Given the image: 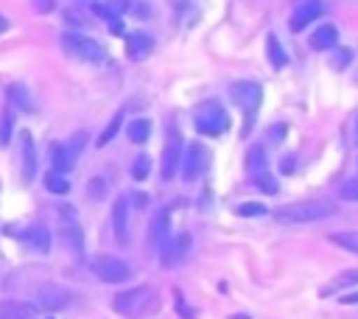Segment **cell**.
Returning a JSON list of instances; mask_svg holds the SVG:
<instances>
[{
    "label": "cell",
    "mask_w": 358,
    "mask_h": 319,
    "mask_svg": "<svg viewBox=\"0 0 358 319\" xmlns=\"http://www.w3.org/2000/svg\"><path fill=\"white\" fill-rule=\"evenodd\" d=\"M112 308L123 316H131V319H143L145 313L157 311L159 308V299L154 294L151 285H137V288H129V291H120L112 302Z\"/></svg>",
    "instance_id": "1"
},
{
    "label": "cell",
    "mask_w": 358,
    "mask_h": 319,
    "mask_svg": "<svg viewBox=\"0 0 358 319\" xmlns=\"http://www.w3.org/2000/svg\"><path fill=\"white\" fill-rule=\"evenodd\" d=\"M333 213H336V204H330V201H296V204L280 207L274 213V221L285 224V227H294V224H310V221L327 218Z\"/></svg>",
    "instance_id": "2"
},
{
    "label": "cell",
    "mask_w": 358,
    "mask_h": 319,
    "mask_svg": "<svg viewBox=\"0 0 358 319\" xmlns=\"http://www.w3.org/2000/svg\"><path fill=\"white\" fill-rule=\"evenodd\" d=\"M193 126H196V132L204 134V137H218V134H224V132L229 129V115H227V109L221 106V101L210 98V101H201V104L196 106Z\"/></svg>",
    "instance_id": "3"
},
{
    "label": "cell",
    "mask_w": 358,
    "mask_h": 319,
    "mask_svg": "<svg viewBox=\"0 0 358 319\" xmlns=\"http://www.w3.org/2000/svg\"><path fill=\"white\" fill-rule=\"evenodd\" d=\"M62 48L73 56V59H78V62H87V64H101L103 59H106V50L101 48V42H95L92 36H87V34H64L62 36Z\"/></svg>",
    "instance_id": "4"
},
{
    "label": "cell",
    "mask_w": 358,
    "mask_h": 319,
    "mask_svg": "<svg viewBox=\"0 0 358 319\" xmlns=\"http://www.w3.org/2000/svg\"><path fill=\"white\" fill-rule=\"evenodd\" d=\"M90 271L101 280V283H126L131 277V269L129 263H123L120 257H112V255H95L90 260Z\"/></svg>",
    "instance_id": "5"
},
{
    "label": "cell",
    "mask_w": 358,
    "mask_h": 319,
    "mask_svg": "<svg viewBox=\"0 0 358 319\" xmlns=\"http://www.w3.org/2000/svg\"><path fill=\"white\" fill-rule=\"evenodd\" d=\"M229 98H232L243 112H249V123H252V112L257 109L263 92H260V84H257V81H235V84L229 87Z\"/></svg>",
    "instance_id": "6"
},
{
    "label": "cell",
    "mask_w": 358,
    "mask_h": 319,
    "mask_svg": "<svg viewBox=\"0 0 358 319\" xmlns=\"http://www.w3.org/2000/svg\"><path fill=\"white\" fill-rule=\"evenodd\" d=\"M182 179L185 182H196L201 176V171L207 168V151L199 146V143H190L185 148V157H182Z\"/></svg>",
    "instance_id": "7"
},
{
    "label": "cell",
    "mask_w": 358,
    "mask_h": 319,
    "mask_svg": "<svg viewBox=\"0 0 358 319\" xmlns=\"http://www.w3.org/2000/svg\"><path fill=\"white\" fill-rule=\"evenodd\" d=\"M322 14V0H296L294 3V11H291V20H288V28L294 34H299L305 25H310L316 17Z\"/></svg>",
    "instance_id": "8"
},
{
    "label": "cell",
    "mask_w": 358,
    "mask_h": 319,
    "mask_svg": "<svg viewBox=\"0 0 358 319\" xmlns=\"http://www.w3.org/2000/svg\"><path fill=\"white\" fill-rule=\"evenodd\" d=\"M36 305L42 311H62L70 305V291L62 285H42L36 291Z\"/></svg>",
    "instance_id": "9"
},
{
    "label": "cell",
    "mask_w": 358,
    "mask_h": 319,
    "mask_svg": "<svg viewBox=\"0 0 358 319\" xmlns=\"http://www.w3.org/2000/svg\"><path fill=\"white\" fill-rule=\"evenodd\" d=\"M112 229L117 243L129 241V196H117L112 204Z\"/></svg>",
    "instance_id": "10"
},
{
    "label": "cell",
    "mask_w": 358,
    "mask_h": 319,
    "mask_svg": "<svg viewBox=\"0 0 358 319\" xmlns=\"http://www.w3.org/2000/svg\"><path fill=\"white\" fill-rule=\"evenodd\" d=\"M151 48H154V39H151L145 31H134V34L126 36V53H129V59H134V62H143V59L151 53Z\"/></svg>",
    "instance_id": "11"
},
{
    "label": "cell",
    "mask_w": 358,
    "mask_h": 319,
    "mask_svg": "<svg viewBox=\"0 0 358 319\" xmlns=\"http://www.w3.org/2000/svg\"><path fill=\"white\" fill-rule=\"evenodd\" d=\"M310 48L313 50H327V48H336V42H338V28L333 25V22H324V25H319V28H313V34H310Z\"/></svg>",
    "instance_id": "12"
},
{
    "label": "cell",
    "mask_w": 358,
    "mask_h": 319,
    "mask_svg": "<svg viewBox=\"0 0 358 319\" xmlns=\"http://www.w3.org/2000/svg\"><path fill=\"white\" fill-rule=\"evenodd\" d=\"M22 241L28 243V249H34V252H39V255H48V252H50V232H48V227H42V224L28 227V229L22 232Z\"/></svg>",
    "instance_id": "13"
},
{
    "label": "cell",
    "mask_w": 358,
    "mask_h": 319,
    "mask_svg": "<svg viewBox=\"0 0 358 319\" xmlns=\"http://www.w3.org/2000/svg\"><path fill=\"white\" fill-rule=\"evenodd\" d=\"M187 249H190V235L187 232H182L179 238H173L171 243H162V263L165 266H171V263H176V260H182L185 255H187Z\"/></svg>",
    "instance_id": "14"
},
{
    "label": "cell",
    "mask_w": 358,
    "mask_h": 319,
    "mask_svg": "<svg viewBox=\"0 0 358 319\" xmlns=\"http://www.w3.org/2000/svg\"><path fill=\"white\" fill-rule=\"evenodd\" d=\"M179 162H182V151H179V140H171L162 151V179H173L176 171H179Z\"/></svg>",
    "instance_id": "15"
},
{
    "label": "cell",
    "mask_w": 358,
    "mask_h": 319,
    "mask_svg": "<svg viewBox=\"0 0 358 319\" xmlns=\"http://www.w3.org/2000/svg\"><path fill=\"white\" fill-rule=\"evenodd\" d=\"M34 305L22 299H0V319H31Z\"/></svg>",
    "instance_id": "16"
},
{
    "label": "cell",
    "mask_w": 358,
    "mask_h": 319,
    "mask_svg": "<svg viewBox=\"0 0 358 319\" xmlns=\"http://www.w3.org/2000/svg\"><path fill=\"white\" fill-rule=\"evenodd\" d=\"M20 137H22V179L28 182L36 173V151H34V137L28 132H22Z\"/></svg>",
    "instance_id": "17"
},
{
    "label": "cell",
    "mask_w": 358,
    "mask_h": 319,
    "mask_svg": "<svg viewBox=\"0 0 358 319\" xmlns=\"http://www.w3.org/2000/svg\"><path fill=\"white\" fill-rule=\"evenodd\" d=\"M165 235H168V210H162V213H157L151 218V229H148L151 246H162L165 243Z\"/></svg>",
    "instance_id": "18"
},
{
    "label": "cell",
    "mask_w": 358,
    "mask_h": 319,
    "mask_svg": "<svg viewBox=\"0 0 358 319\" xmlns=\"http://www.w3.org/2000/svg\"><path fill=\"white\" fill-rule=\"evenodd\" d=\"M350 285H358V269H350V271L333 277V280L322 288V297H330L333 291H341V288H350Z\"/></svg>",
    "instance_id": "19"
},
{
    "label": "cell",
    "mask_w": 358,
    "mask_h": 319,
    "mask_svg": "<svg viewBox=\"0 0 358 319\" xmlns=\"http://www.w3.org/2000/svg\"><path fill=\"white\" fill-rule=\"evenodd\" d=\"M266 53H268V59H271V64H274L277 70H282V67L288 64V56H285L280 39H277L274 34H268V39H266Z\"/></svg>",
    "instance_id": "20"
},
{
    "label": "cell",
    "mask_w": 358,
    "mask_h": 319,
    "mask_svg": "<svg viewBox=\"0 0 358 319\" xmlns=\"http://www.w3.org/2000/svg\"><path fill=\"white\" fill-rule=\"evenodd\" d=\"M50 154H53V168L59 171V173H64V171H70L73 168V157H70V151H67V146L64 143H53L50 146Z\"/></svg>",
    "instance_id": "21"
},
{
    "label": "cell",
    "mask_w": 358,
    "mask_h": 319,
    "mask_svg": "<svg viewBox=\"0 0 358 319\" xmlns=\"http://www.w3.org/2000/svg\"><path fill=\"white\" fill-rule=\"evenodd\" d=\"M246 168H249V173H252V176H255V173L268 171V162H266V151H263V146L249 148V154H246Z\"/></svg>",
    "instance_id": "22"
},
{
    "label": "cell",
    "mask_w": 358,
    "mask_h": 319,
    "mask_svg": "<svg viewBox=\"0 0 358 319\" xmlns=\"http://www.w3.org/2000/svg\"><path fill=\"white\" fill-rule=\"evenodd\" d=\"M8 101L17 106V109H34V101H31V95H28V90L22 87V84H11L8 87Z\"/></svg>",
    "instance_id": "23"
},
{
    "label": "cell",
    "mask_w": 358,
    "mask_h": 319,
    "mask_svg": "<svg viewBox=\"0 0 358 319\" xmlns=\"http://www.w3.org/2000/svg\"><path fill=\"white\" fill-rule=\"evenodd\" d=\"M129 140L131 143H145L148 140V134H151V120H145V118H137V120H131L129 123Z\"/></svg>",
    "instance_id": "24"
},
{
    "label": "cell",
    "mask_w": 358,
    "mask_h": 319,
    "mask_svg": "<svg viewBox=\"0 0 358 319\" xmlns=\"http://www.w3.org/2000/svg\"><path fill=\"white\" fill-rule=\"evenodd\" d=\"M45 187H48L50 193H67V190H70V182H67L59 171H50V173L45 176Z\"/></svg>",
    "instance_id": "25"
},
{
    "label": "cell",
    "mask_w": 358,
    "mask_h": 319,
    "mask_svg": "<svg viewBox=\"0 0 358 319\" xmlns=\"http://www.w3.org/2000/svg\"><path fill=\"white\" fill-rule=\"evenodd\" d=\"M330 241L344 246L347 252H358V232H338V235H330Z\"/></svg>",
    "instance_id": "26"
},
{
    "label": "cell",
    "mask_w": 358,
    "mask_h": 319,
    "mask_svg": "<svg viewBox=\"0 0 358 319\" xmlns=\"http://www.w3.org/2000/svg\"><path fill=\"white\" fill-rule=\"evenodd\" d=\"M120 123H123V112H117V115L112 118V123H109V126H106V129L101 132V137H98L95 143H98V146H106V143H109V140H112V137L117 134V129H120Z\"/></svg>",
    "instance_id": "27"
},
{
    "label": "cell",
    "mask_w": 358,
    "mask_h": 319,
    "mask_svg": "<svg viewBox=\"0 0 358 319\" xmlns=\"http://www.w3.org/2000/svg\"><path fill=\"white\" fill-rule=\"evenodd\" d=\"M148 168H151V160H148L145 154H140V157L134 160V165H131V176H134L137 182H143V179L148 176Z\"/></svg>",
    "instance_id": "28"
},
{
    "label": "cell",
    "mask_w": 358,
    "mask_h": 319,
    "mask_svg": "<svg viewBox=\"0 0 358 319\" xmlns=\"http://www.w3.org/2000/svg\"><path fill=\"white\" fill-rule=\"evenodd\" d=\"M252 179H255V185H257L260 190H266V193H277V182H274V176H271L268 171H263V173H255Z\"/></svg>",
    "instance_id": "29"
},
{
    "label": "cell",
    "mask_w": 358,
    "mask_h": 319,
    "mask_svg": "<svg viewBox=\"0 0 358 319\" xmlns=\"http://www.w3.org/2000/svg\"><path fill=\"white\" fill-rule=\"evenodd\" d=\"M11 129H14V115L11 112H3V118H0V146H8Z\"/></svg>",
    "instance_id": "30"
},
{
    "label": "cell",
    "mask_w": 358,
    "mask_h": 319,
    "mask_svg": "<svg viewBox=\"0 0 358 319\" xmlns=\"http://www.w3.org/2000/svg\"><path fill=\"white\" fill-rule=\"evenodd\" d=\"M84 143H87V134H84V132H76V134H73V140L67 143V151H70V157H73V160L81 154Z\"/></svg>",
    "instance_id": "31"
},
{
    "label": "cell",
    "mask_w": 358,
    "mask_h": 319,
    "mask_svg": "<svg viewBox=\"0 0 358 319\" xmlns=\"http://www.w3.org/2000/svg\"><path fill=\"white\" fill-rule=\"evenodd\" d=\"M235 213H238V215H263V213H266V207H263V204H257V201H246V204H238V207H235Z\"/></svg>",
    "instance_id": "32"
},
{
    "label": "cell",
    "mask_w": 358,
    "mask_h": 319,
    "mask_svg": "<svg viewBox=\"0 0 358 319\" xmlns=\"http://www.w3.org/2000/svg\"><path fill=\"white\" fill-rule=\"evenodd\" d=\"M341 199H347V201H358V176L341 185Z\"/></svg>",
    "instance_id": "33"
},
{
    "label": "cell",
    "mask_w": 358,
    "mask_h": 319,
    "mask_svg": "<svg viewBox=\"0 0 358 319\" xmlns=\"http://www.w3.org/2000/svg\"><path fill=\"white\" fill-rule=\"evenodd\" d=\"M87 193H90L92 199H101V196L106 193V182H103L101 176H95V179H90V187H87Z\"/></svg>",
    "instance_id": "34"
},
{
    "label": "cell",
    "mask_w": 358,
    "mask_h": 319,
    "mask_svg": "<svg viewBox=\"0 0 358 319\" xmlns=\"http://www.w3.org/2000/svg\"><path fill=\"white\" fill-rule=\"evenodd\" d=\"M341 302H344V305H355V302H358V291H355V294H344Z\"/></svg>",
    "instance_id": "35"
},
{
    "label": "cell",
    "mask_w": 358,
    "mask_h": 319,
    "mask_svg": "<svg viewBox=\"0 0 358 319\" xmlns=\"http://www.w3.org/2000/svg\"><path fill=\"white\" fill-rule=\"evenodd\" d=\"M50 0H36V11H50Z\"/></svg>",
    "instance_id": "36"
},
{
    "label": "cell",
    "mask_w": 358,
    "mask_h": 319,
    "mask_svg": "<svg viewBox=\"0 0 358 319\" xmlns=\"http://www.w3.org/2000/svg\"><path fill=\"white\" fill-rule=\"evenodd\" d=\"M8 25H11V22H8V20H6V17H3V14H0V34H3V31H6V28H8Z\"/></svg>",
    "instance_id": "37"
},
{
    "label": "cell",
    "mask_w": 358,
    "mask_h": 319,
    "mask_svg": "<svg viewBox=\"0 0 358 319\" xmlns=\"http://www.w3.org/2000/svg\"><path fill=\"white\" fill-rule=\"evenodd\" d=\"M355 140H358V120H355Z\"/></svg>",
    "instance_id": "38"
}]
</instances>
